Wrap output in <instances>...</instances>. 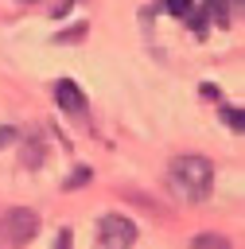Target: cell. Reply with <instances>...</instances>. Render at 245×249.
I'll list each match as a JSON object with an SVG mask.
<instances>
[{"mask_svg":"<svg viewBox=\"0 0 245 249\" xmlns=\"http://www.w3.org/2000/svg\"><path fill=\"white\" fill-rule=\"evenodd\" d=\"M167 187L183 202H202L210 195V187H214V163L206 156H198V152H183L167 167Z\"/></svg>","mask_w":245,"mask_h":249,"instance_id":"obj_1","label":"cell"},{"mask_svg":"<svg viewBox=\"0 0 245 249\" xmlns=\"http://www.w3.org/2000/svg\"><path fill=\"white\" fill-rule=\"evenodd\" d=\"M136 241V226L124 214H101L97 218V245L101 249H128Z\"/></svg>","mask_w":245,"mask_h":249,"instance_id":"obj_2","label":"cell"},{"mask_svg":"<svg viewBox=\"0 0 245 249\" xmlns=\"http://www.w3.org/2000/svg\"><path fill=\"white\" fill-rule=\"evenodd\" d=\"M0 230H4V237H8L12 245H27V241L39 233V214L27 210V206H16V210H8V214L0 218Z\"/></svg>","mask_w":245,"mask_h":249,"instance_id":"obj_3","label":"cell"},{"mask_svg":"<svg viewBox=\"0 0 245 249\" xmlns=\"http://www.w3.org/2000/svg\"><path fill=\"white\" fill-rule=\"evenodd\" d=\"M54 101H58L70 117H82V113H86V93H82V86L70 82V78H58V82H54Z\"/></svg>","mask_w":245,"mask_h":249,"instance_id":"obj_4","label":"cell"},{"mask_svg":"<svg viewBox=\"0 0 245 249\" xmlns=\"http://www.w3.org/2000/svg\"><path fill=\"white\" fill-rule=\"evenodd\" d=\"M23 163H27V167H39V163H43V136H39V132L23 144Z\"/></svg>","mask_w":245,"mask_h":249,"instance_id":"obj_5","label":"cell"},{"mask_svg":"<svg viewBox=\"0 0 245 249\" xmlns=\"http://www.w3.org/2000/svg\"><path fill=\"white\" fill-rule=\"evenodd\" d=\"M222 121L229 124V128H245V113H241V105H222Z\"/></svg>","mask_w":245,"mask_h":249,"instance_id":"obj_6","label":"cell"},{"mask_svg":"<svg viewBox=\"0 0 245 249\" xmlns=\"http://www.w3.org/2000/svg\"><path fill=\"white\" fill-rule=\"evenodd\" d=\"M82 183H89V167H74V171L66 175V183H62V187H66V191H78Z\"/></svg>","mask_w":245,"mask_h":249,"instance_id":"obj_7","label":"cell"},{"mask_svg":"<svg viewBox=\"0 0 245 249\" xmlns=\"http://www.w3.org/2000/svg\"><path fill=\"white\" fill-rule=\"evenodd\" d=\"M194 245H222V249H229V237H218V233H198V237H194Z\"/></svg>","mask_w":245,"mask_h":249,"instance_id":"obj_8","label":"cell"},{"mask_svg":"<svg viewBox=\"0 0 245 249\" xmlns=\"http://www.w3.org/2000/svg\"><path fill=\"white\" fill-rule=\"evenodd\" d=\"M12 140H19V128H16V124H0V148L12 144Z\"/></svg>","mask_w":245,"mask_h":249,"instance_id":"obj_9","label":"cell"},{"mask_svg":"<svg viewBox=\"0 0 245 249\" xmlns=\"http://www.w3.org/2000/svg\"><path fill=\"white\" fill-rule=\"evenodd\" d=\"M70 4H74V0H58V4H54V16H62V12L70 8Z\"/></svg>","mask_w":245,"mask_h":249,"instance_id":"obj_10","label":"cell"},{"mask_svg":"<svg viewBox=\"0 0 245 249\" xmlns=\"http://www.w3.org/2000/svg\"><path fill=\"white\" fill-rule=\"evenodd\" d=\"M19 4H35V0H19Z\"/></svg>","mask_w":245,"mask_h":249,"instance_id":"obj_11","label":"cell"}]
</instances>
